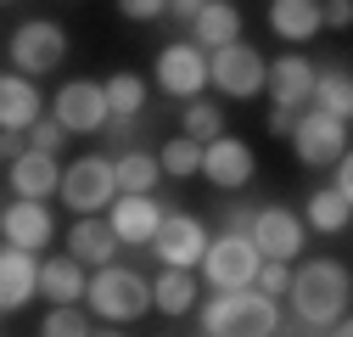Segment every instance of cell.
Wrapping results in <instances>:
<instances>
[{
    "label": "cell",
    "mask_w": 353,
    "mask_h": 337,
    "mask_svg": "<svg viewBox=\"0 0 353 337\" xmlns=\"http://www.w3.org/2000/svg\"><path fill=\"white\" fill-rule=\"evenodd\" d=\"M286 141H292V152H297L303 168H331L347 152V124L331 118V113H320V107H303Z\"/></svg>",
    "instance_id": "cell-7"
},
{
    "label": "cell",
    "mask_w": 353,
    "mask_h": 337,
    "mask_svg": "<svg viewBox=\"0 0 353 337\" xmlns=\"http://www.w3.org/2000/svg\"><path fill=\"white\" fill-rule=\"evenodd\" d=\"M252 287L263 292V298H275V304H281V298H286V287H292V264H286V259H263L258 276H252Z\"/></svg>",
    "instance_id": "cell-33"
},
{
    "label": "cell",
    "mask_w": 353,
    "mask_h": 337,
    "mask_svg": "<svg viewBox=\"0 0 353 337\" xmlns=\"http://www.w3.org/2000/svg\"><path fill=\"white\" fill-rule=\"evenodd\" d=\"M303 337H325V331H303Z\"/></svg>",
    "instance_id": "cell-41"
},
{
    "label": "cell",
    "mask_w": 353,
    "mask_h": 337,
    "mask_svg": "<svg viewBox=\"0 0 353 337\" xmlns=\"http://www.w3.org/2000/svg\"><path fill=\"white\" fill-rule=\"evenodd\" d=\"M157 84H163L174 102L202 96V84H208V51H196L191 39H180V46H163V51H157Z\"/></svg>",
    "instance_id": "cell-13"
},
{
    "label": "cell",
    "mask_w": 353,
    "mask_h": 337,
    "mask_svg": "<svg viewBox=\"0 0 353 337\" xmlns=\"http://www.w3.org/2000/svg\"><path fill=\"white\" fill-rule=\"evenodd\" d=\"M263 90H270L275 107H286V113L314 107V62H308L303 51L275 57V68H263Z\"/></svg>",
    "instance_id": "cell-15"
},
{
    "label": "cell",
    "mask_w": 353,
    "mask_h": 337,
    "mask_svg": "<svg viewBox=\"0 0 353 337\" xmlns=\"http://www.w3.org/2000/svg\"><path fill=\"white\" fill-rule=\"evenodd\" d=\"M62 57H68V28L57 17H28L6 39V62L23 79H46L51 68H62Z\"/></svg>",
    "instance_id": "cell-4"
},
{
    "label": "cell",
    "mask_w": 353,
    "mask_h": 337,
    "mask_svg": "<svg viewBox=\"0 0 353 337\" xmlns=\"http://www.w3.org/2000/svg\"><path fill=\"white\" fill-rule=\"evenodd\" d=\"M292 124H297V113H286V107H270V135H292Z\"/></svg>",
    "instance_id": "cell-39"
},
{
    "label": "cell",
    "mask_w": 353,
    "mask_h": 337,
    "mask_svg": "<svg viewBox=\"0 0 353 337\" xmlns=\"http://www.w3.org/2000/svg\"><path fill=\"white\" fill-rule=\"evenodd\" d=\"M163 6H168V0H118V12L129 23H152V17H163Z\"/></svg>",
    "instance_id": "cell-34"
},
{
    "label": "cell",
    "mask_w": 353,
    "mask_h": 337,
    "mask_svg": "<svg viewBox=\"0 0 353 337\" xmlns=\"http://www.w3.org/2000/svg\"><path fill=\"white\" fill-rule=\"evenodd\" d=\"M90 337H123V331H90Z\"/></svg>",
    "instance_id": "cell-40"
},
{
    "label": "cell",
    "mask_w": 353,
    "mask_h": 337,
    "mask_svg": "<svg viewBox=\"0 0 353 337\" xmlns=\"http://www.w3.org/2000/svg\"><path fill=\"white\" fill-rule=\"evenodd\" d=\"M263 62L247 39H230V46H219V51H208V84L219 96H230V102H252L258 90H263Z\"/></svg>",
    "instance_id": "cell-6"
},
{
    "label": "cell",
    "mask_w": 353,
    "mask_h": 337,
    "mask_svg": "<svg viewBox=\"0 0 353 337\" xmlns=\"http://www.w3.org/2000/svg\"><path fill=\"white\" fill-rule=\"evenodd\" d=\"M51 236H57V220H51L46 202H23V197H12L6 208H0V242H6V247L39 253V247H51Z\"/></svg>",
    "instance_id": "cell-14"
},
{
    "label": "cell",
    "mask_w": 353,
    "mask_h": 337,
    "mask_svg": "<svg viewBox=\"0 0 353 337\" xmlns=\"http://www.w3.org/2000/svg\"><path fill=\"white\" fill-rule=\"evenodd\" d=\"M353 23V0H325L320 6V28H347Z\"/></svg>",
    "instance_id": "cell-35"
},
{
    "label": "cell",
    "mask_w": 353,
    "mask_h": 337,
    "mask_svg": "<svg viewBox=\"0 0 353 337\" xmlns=\"http://www.w3.org/2000/svg\"><path fill=\"white\" fill-rule=\"evenodd\" d=\"M51 118L62 124L68 135H96V130H107V124H112L107 96H101L96 79H68L62 90H57V102H51Z\"/></svg>",
    "instance_id": "cell-9"
},
{
    "label": "cell",
    "mask_w": 353,
    "mask_h": 337,
    "mask_svg": "<svg viewBox=\"0 0 353 337\" xmlns=\"http://www.w3.org/2000/svg\"><path fill=\"white\" fill-rule=\"evenodd\" d=\"M331 168H336V175H331V191H336V197H347V202H353V163H347V152H342V157H336V163H331Z\"/></svg>",
    "instance_id": "cell-36"
},
{
    "label": "cell",
    "mask_w": 353,
    "mask_h": 337,
    "mask_svg": "<svg viewBox=\"0 0 353 337\" xmlns=\"http://www.w3.org/2000/svg\"><path fill=\"white\" fill-rule=\"evenodd\" d=\"M39 337H90V315L79 304H51V315L39 320Z\"/></svg>",
    "instance_id": "cell-31"
},
{
    "label": "cell",
    "mask_w": 353,
    "mask_h": 337,
    "mask_svg": "<svg viewBox=\"0 0 353 337\" xmlns=\"http://www.w3.org/2000/svg\"><path fill=\"white\" fill-rule=\"evenodd\" d=\"M84 298L96 304L101 320L123 326V320H141L152 309V281L141 270H129V264H96V276H84Z\"/></svg>",
    "instance_id": "cell-3"
},
{
    "label": "cell",
    "mask_w": 353,
    "mask_h": 337,
    "mask_svg": "<svg viewBox=\"0 0 353 337\" xmlns=\"http://www.w3.org/2000/svg\"><path fill=\"white\" fill-rule=\"evenodd\" d=\"M303 214H292L286 202H263L252 225H247V242L258 247V259H297L303 253Z\"/></svg>",
    "instance_id": "cell-10"
},
{
    "label": "cell",
    "mask_w": 353,
    "mask_h": 337,
    "mask_svg": "<svg viewBox=\"0 0 353 337\" xmlns=\"http://www.w3.org/2000/svg\"><path fill=\"white\" fill-rule=\"evenodd\" d=\"M202 175L219 186V191H247L252 175H258V157L241 135H213L202 146Z\"/></svg>",
    "instance_id": "cell-12"
},
{
    "label": "cell",
    "mask_w": 353,
    "mask_h": 337,
    "mask_svg": "<svg viewBox=\"0 0 353 337\" xmlns=\"http://www.w3.org/2000/svg\"><path fill=\"white\" fill-rule=\"evenodd\" d=\"M314 107L320 113H331V118H353V90H347V68L342 62H325V68H314Z\"/></svg>",
    "instance_id": "cell-26"
},
{
    "label": "cell",
    "mask_w": 353,
    "mask_h": 337,
    "mask_svg": "<svg viewBox=\"0 0 353 337\" xmlns=\"http://www.w3.org/2000/svg\"><path fill=\"white\" fill-rule=\"evenodd\" d=\"M118 247H123V242L112 236V225H107L101 214H84V220L68 231V253H73L79 264H112Z\"/></svg>",
    "instance_id": "cell-20"
},
{
    "label": "cell",
    "mask_w": 353,
    "mask_h": 337,
    "mask_svg": "<svg viewBox=\"0 0 353 337\" xmlns=\"http://www.w3.org/2000/svg\"><path fill=\"white\" fill-rule=\"evenodd\" d=\"M34 287L46 292L51 304H79L84 298V264L73 259V253H68V259H46L39 276H34Z\"/></svg>",
    "instance_id": "cell-25"
},
{
    "label": "cell",
    "mask_w": 353,
    "mask_h": 337,
    "mask_svg": "<svg viewBox=\"0 0 353 337\" xmlns=\"http://www.w3.org/2000/svg\"><path fill=\"white\" fill-rule=\"evenodd\" d=\"M107 208H112V214H107L112 236H118V242H135V247H146V242H152V231L163 225V208H168V202H157V191H146V197H129V191H118Z\"/></svg>",
    "instance_id": "cell-16"
},
{
    "label": "cell",
    "mask_w": 353,
    "mask_h": 337,
    "mask_svg": "<svg viewBox=\"0 0 353 337\" xmlns=\"http://www.w3.org/2000/svg\"><path fill=\"white\" fill-rule=\"evenodd\" d=\"M270 28L292 46H308L320 34V0H270Z\"/></svg>",
    "instance_id": "cell-22"
},
{
    "label": "cell",
    "mask_w": 353,
    "mask_h": 337,
    "mask_svg": "<svg viewBox=\"0 0 353 337\" xmlns=\"http://www.w3.org/2000/svg\"><path fill=\"white\" fill-rule=\"evenodd\" d=\"M347 214H353V202L336 197L331 186H314L303 202V231H320V236H342L347 231Z\"/></svg>",
    "instance_id": "cell-24"
},
{
    "label": "cell",
    "mask_w": 353,
    "mask_h": 337,
    "mask_svg": "<svg viewBox=\"0 0 353 337\" xmlns=\"http://www.w3.org/2000/svg\"><path fill=\"white\" fill-rule=\"evenodd\" d=\"M34 276H39V259L23 247H0V315H17L28 298H34Z\"/></svg>",
    "instance_id": "cell-17"
},
{
    "label": "cell",
    "mask_w": 353,
    "mask_h": 337,
    "mask_svg": "<svg viewBox=\"0 0 353 337\" xmlns=\"http://www.w3.org/2000/svg\"><path fill=\"white\" fill-rule=\"evenodd\" d=\"M57 197L73 208V214H107V202L118 197V180H112V157L90 152V157H79L62 168V180H57Z\"/></svg>",
    "instance_id": "cell-5"
},
{
    "label": "cell",
    "mask_w": 353,
    "mask_h": 337,
    "mask_svg": "<svg viewBox=\"0 0 353 337\" xmlns=\"http://www.w3.org/2000/svg\"><path fill=\"white\" fill-rule=\"evenodd\" d=\"M23 135H28V152H46V157H62L68 152V130H62L57 118H34Z\"/></svg>",
    "instance_id": "cell-32"
},
{
    "label": "cell",
    "mask_w": 353,
    "mask_h": 337,
    "mask_svg": "<svg viewBox=\"0 0 353 337\" xmlns=\"http://www.w3.org/2000/svg\"><path fill=\"white\" fill-rule=\"evenodd\" d=\"M146 247L163 259V270H191V264H202L208 231H202V220L180 214V208H163V225L152 231V242H146Z\"/></svg>",
    "instance_id": "cell-11"
},
{
    "label": "cell",
    "mask_w": 353,
    "mask_h": 337,
    "mask_svg": "<svg viewBox=\"0 0 353 337\" xmlns=\"http://www.w3.org/2000/svg\"><path fill=\"white\" fill-rule=\"evenodd\" d=\"M252 214H258L252 202H236L230 214H225V231H241V236H247V225H252Z\"/></svg>",
    "instance_id": "cell-37"
},
{
    "label": "cell",
    "mask_w": 353,
    "mask_h": 337,
    "mask_svg": "<svg viewBox=\"0 0 353 337\" xmlns=\"http://www.w3.org/2000/svg\"><path fill=\"white\" fill-rule=\"evenodd\" d=\"M230 39H241V12L230 0H208L191 17V46L196 51H219V46H230Z\"/></svg>",
    "instance_id": "cell-19"
},
{
    "label": "cell",
    "mask_w": 353,
    "mask_h": 337,
    "mask_svg": "<svg viewBox=\"0 0 353 337\" xmlns=\"http://www.w3.org/2000/svg\"><path fill=\"white\" fill-rule=\"evenodd\" d=\"M258 247L241 236V231H225V236H213L202 247V276L213 281V292H230V287H252L258 276Z\"/></svg>",
    "instance_id": "cell-8"
},
{
    "label": "cell",
    "mask_w": 353,
    "mask_h": 337,
    "mask_svg": "<svg viewBox=\"0 0 353 337\" xmlns=\"http://www.w3.org/2000/svg\"><path fill=\"white\" fill-rule=\"evenodd\" d=\"M281 304L263 298L258 287H230L202 304V337H275Z\"/></svg>",
    "instance_id": "cell-2"
},
{
    "label": "cell",
    "mask_w": 353,
    "mask_h": 337,
    "mask_svg": "<svg viewBox=\"0 0 353 337\" xmlns=\"http://www.w3.org/2000/svg\"><path fill=\"white\" fill-rule=\"evenodd\" d=\"M347 298H353V281H347V264L336 259H308L292 270V287H286V304H292V320L303 331H325L331 320L347 315Z\"/></svg>",
    "instance_id": "cell-1"
},
{
    "label": "cell",
    "mask_w": 353,
    "mask_h": 337,
    "mask_svg": "<svg viewBox=\"0 0 353 337\" xmlns=\"http://www.w3.org/2000/svg\"><path fill=\"white\" fill-rule=\"evenodd\" d=\"M101 96H107L112 118H141L146 113V79L141 73H112V79H101Z\"/></svg>",
    "instance_id": "cell-28"
},
{
    "label": "cell",
    "mask_w": 353,
    "mask_h": 337,
    "mask_svg": "<svg viewBox=\"0 0 353 337\" xmlns=\"http://www.w3.org/2000/svg\"><path fill=\"white\" fill-rule=\"evenodd\" d=\"M112 180H118V191H129V197H146V191H157V180H163L157 152H146V146H129V152H118V157H112Z\"/></svg>",
    "instance_id": "cell-23"
},
{
    "label": "cell",
    "mask_w": 353,
    "mask_h": 337,
    "mask_svg": "<svg viewBox=\"0 0 353 337\" xmlns=\"http://www.w3.org/2000/svg\"><path fill=\"white\" fill-rule=\"evenodd\" d=\"M152 309L163 315H191L196 309V276L191 270H163L152 281Z\"/></svg>",
    "instance_id": "cell-27"
},
{
    "label": "cell",
    "mask_w": 353,
    "mask_h": 337,
    "mask_svg": "<svg viewBox=\"0 0 353 337\" xmlns=\"http://www.w3.org/2000/svg\"><path fill=\"white\" fill-rule=\"evenodd\" d=\"M202 6H208V0H168L163 12H168V17H180V23H191V17L202 12Z\"/></svg>",
    "instance_id": "cell-38"
},
{
    "label": "cell",
    "mask_w": 353,
    "mask_h": 337,
    "mask_svg": "<svg viewBox=\"0 0 353 337\" xmlns=\"http://www.w3.org/2000/svg\"><path fill=\"white\" fill-rule=\"evenodd\" d=\"M0 6H12V0H0Z\"/></svg>",
    "instance_id": "cell-42"
},
{
    "label": "cell",
    "mask_w": 353,
    "mask_h": 337,
    "mask_svg": "<svg viewBox=\"0 0 353 337\" xmlns=\"http://www.w3.org/2000/svg\"><path fill=\"white\" fill-rule=\"evenodd\" d=\"M157 168H163V175H174V180L202 175V141H191V135L163 141V146H157Z\"/></svg>",
    "instance_id": "cell-29"
},
{
    "label": "cell",
    "mask_w": 353,
    "mask_h": 337,
    "mask_svg": "<svg viewBox=\"0 0 353 337\" xmlns=\"http://www.w3.org/2000/svg\"><path fill=\"white\" fill-rule=\"evenodd\" d=\"M180 124H185L180 135H191V141H202V146H208L213 135H225V113H219V102H202V96H191V102H185Z\"/></svg>",
    "instance_id": "cell-30"
},
{
    "label": "cell",
    "mask_w": 353,
    "mask_h": 337,
    "mask_svg": "<svg viewBox=\"0 0 353 337\" xmlns=\"http://www.w3.org/2000/svg\"><path fill=\"white\" fill-rule=\"evenodd\" d=\"M6 180H12V191H17L23 202H46V197L57 191V180H62V168H57V157H46V152H23V157H12Z\"/></svg>",
    "instance_id": "cell-18"
},
{
    "label": "cell",
    "mask_w": 353,
    "mask_h": 337,
    "mask_svg": "<svg viewBox=\"0 0 353 337\" xmlns=\"http://www.w3.org/2000/svg\"><path fill=\"white\" fill-rule=\"evenodd\" d=\"M39 118V90L23 73H0V130H28Z\"/></svg>",
    "instance_id": "cell-21"
}]
</instances>
